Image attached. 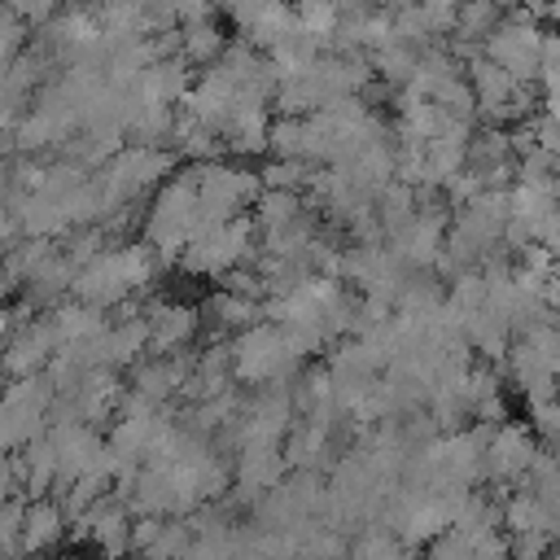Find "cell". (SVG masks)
<instances>
[{
  "label": "cell",
  "mask_w": 560,
  "mask_h": 560,
  "mask_svg": "<svg viewBox=\"0 0 560 560\" xmlns=\"http://www.w3.org/2000/svg\"><path fill=\"white\" fill-rule=\"evenodd\" d=\"M57 538H61V512L48 508V503L31 508V512H26V525H22V542L39 551V547H52Z\"/></svg>",
  "instance_id": "cell-1"
},
{
  "label": "cell",
  "mask_w": 560,
  "mask_h": 560,
  "mask_svg": "<svg viewBox=\"0 0 560 560\" xmlns=\"http://www.w3.org/2000/svg\"><path fill=\"white\" fill-rule=\"evenodd\" d=\"M429 560H472V542H468V534H442L438 542H433V551H429Z\"/></svg>",
  "instance_id": "cell-2"
},
{
  "label": "cell",
  "mask_w": 560,
  "mask_h": 560,
  "mask_svg": "<svg viewBox=\"0 0 560 560\" xmlns=\"http://www.w3.org/2000/svg\"><path fill=\"white\" fill-rule=\"evenodd\" d=\"M359 560H402V551L394 542H385V538H368L359 547Z\"/></svg>",
  "instance_id": "cell-3"
},
{
  "label": "cell",
  "mask_w": 560,
  "mask_h": 560,
  "mask_svg": "<svg viewBox=\"0 0 560 560\" xmlns=\"http://www.w3.org/2000/svg\"><path fill=\"white\" fill-rule=\"evenodd\" d=\"M542 560H547V556H542Z\"/></svg>",
  "instance_id": "cell-4"
}]
</instances>
